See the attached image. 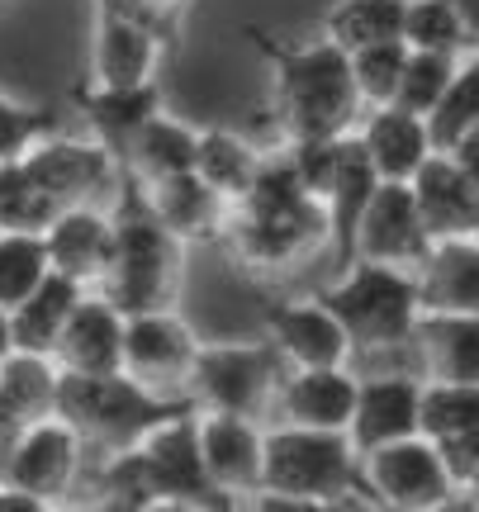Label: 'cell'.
I'll return each instance as SVG.
<instances>
[{"label":"cell","instance_id":"cell-1","mask_svg":"<svg viewBox=\"0 0 479 512\" xmlns=\"http://www.w3.org/2000/svg\"><path fill=\"white\" fill-rule=\"evenodd\" d=\"M257 53L271 67L266 119L276 124L280 143L299 138H347L361 124V95L351 81V53L328 34L304 43H280L266 29H247Z\"/></svg>","mask_w":479,"mask_h":512},{"label":"cell","instance_id":"cell-2","mask_svg":"<svg viewBox=\"0 0 479 512\" xmlns=\"http://www.w3.org/2000/svg\"><path fill=\"white\" fill-rule=\"evenodd\" d=\"M114 256L105 285L124 313H143V309H176L185 285V247L157 214H152L143 181L124 171L119 181V200H114Z\"/></svg>","mask_w":479,"mask_h":512},{"label":"cell","instance_id":"cell-3","mask_svg":"<svg viewBox=\"0 0 479 512\" xmlns=\"http://www.w3.org/2000/svg\"><path fill=\"white\" fill-rule=\"evenodd\" d=\"M185 408H195L185 394H162L152 384L133 380L129 370H110V375L62 370V384H57V413L81 432L86 451L95 456L133 451L148 432H157L166 418H176Z\"/></svg>","mask_w":479,"mask_h":512},{"label":"cell","instance_id":"cell-4","mask_svg":"<svg viewBox=\"0 0 479 512\" xmlns=\"http://www.w3.org/2000/svg\"><path fill=\"white\" fill-rule=\"evenodd\" d=\"M261 489L271 494L304 498L314 512L323 508H375L361 479V451L351 446L347 432L328 427H299V422H276L266 427V479Z\"/></svg>","mask_w":479,"mask_h":512},{"label":"cell","instance_id":"cell-5","mask_svg":"<svg viewBox=\"0 0 479 512\" xmlns=\"http://www.w3.org/2000/svg\"><path fill=\"white\" fill-rule=\"evenodd\" d=\"M318 294L342 318L356 356L413 347V332L423 323V290H418V271H408V266H385V261L356 256Z\"/></svg>","mask_w":479,"mask_h":512},{"label":"cell","instance_id":"cell-6","mask_svg":"<svg viewBox=\"0 0 479 512\" xmlns=\"http://www.w3.org/2000/svg\"><path fill=\"white\" fill-rule=\"evenodd\" d=\"M219 247L247 275L280 280V275L309 266L328 247V209H323V200H304V204H290V209L233 204Z\"/></svg>","mask_w":479,"mask_h":512},{"label":"cell","instance_id":"cell-7","mask_svg":"<svg viewBox=\"0 0 479 512\" xmlns=\"http://www.w3.org/2000/svg\"><path fill=\"white\" fill-rule=\"evenodd\" d=\"M280 375H285V361L266 337L261 342H204L185 394L200 413L266 418L276 408Z\"/></svg>","mask_w":479,"mask_h":512},{"label":"cell","instance_id":"cell-8","mask_svg":"<svg viewBox=\"0 0 479 512\" xmlns=\"http://www.w3.org/2000/svg\"><path fill=\"white\" fill-rule=\"evenodd\" d=\"M361 479H366V494L375 498V508L437 512L461 503V484L451 475L442 441H432L427 432L366 451L361 456Z\"/></svg>","mask_w":479,"mask_h":512},{"label":"cell","instance_id":"cell-9","mask_svg":"<svg viewBox=\"0 0 479 512\" xmlns=\"http://www.w3.org/2000/svg\"><path fill=\"white\" fill-rule=\"evenodd\" d=\"M138 456H143L157 508H238L204 470L200 408H185L176 418H166L157 432L138 441Z\"/></svg>","mask_w":479,"mask_h":512},{"label":"cell","instance_id":"cell-10","mask_svg":"<svg viewBox=\"0 0 479 512\" xmlns=\"http://www.w3.org/2000/svg\"><path fill=\"white\" fill-rule=\"evenodd\" d=\"M0 456H5L0 460V479L5 484H19V489L57 503L76 484V475H81L86 441H81V432L62 413H48V418L19 427L15 437L5 441Z\"/></svg>","mask_w":479,"mask_h":512},{"label":"cell","instance_id":"cell-11","mask_svg":"<svg viewBox=\"0 0 479 512\" xmlns=\"http://www.w3.org/2000/svg\"><path fill=\"white\" fill-rule=\"evenodd\" d=\"M166 34L148 19L124 10L119 0H95V38H91V86H143L162 81Z\"/></svg>","mask_w":479,"mask_h":512},{"label":"cell","instance_id":"cell-12","mask_svg":"<svg viewBox=\"0 0 479 512\" xmlns=\"http://www.w3.org/2000/svg\"><path fill=\"white\" fill-rule=\"evenodd\" d=\"M200 347L204 342L181 318V309H143L124 323V370L162 394H185Z\"/></svg>","mask_w":479,"mask_h":512},{"label":"cell","instance_id":"cell-13","mask_svg":"<svg viewBox=\"0 0 479 512\" xmlns=\"http://www.w3.org/2000/svg\"><path fill=\"white\" fill-rule=\"evenodd\" d=\"M261 332L266 342L280 351L285 370H309V366H351V347L342 318L328 309L323 294H304V299H276L261 313Z\"/></svg>","mask_w":479,"mask_h":512},{"label":"cell","instance_id":"cell-14","mask_svg":"<svg viewBox=\"0 0 479 512\" xmlns=\"http://www.w3.org/2000/svg\"><path fill=\"white\" fill-rule=\"evenodd\" d=\"M19 162L29 166L48 195H53L57 209L67 204H91L95 190H110V185L124 181V166L100 138H72V133H48L43 143H34Z\"/></svg>","mask_w":479,"mask_h":512},{"label":"cell","instance_id":"cell-15","mask_svg":"<svg viewBox=\"0 0 479 512\" xmlns=\"http://www.w3.org/2000/svg\"><path fill=\"white\" fill-rule=\"evenodd\" d=\"M427 252H432V233H427L423 209L413 200V185L380 181L366 219L356 228V256L361 261H385V266L418 271L427 261Z\"/></svg>","mask_w":479,"mask_h":512},{"label":"cell","instance_id":"cell-16","mask_svg":"<svg viewBox=\"0 0 479 512\" xmlns=\"http://www.w3.org/2000/svg\"><path fill=\"white\" fill-rule=\"evenodd\" d=\"M200 451L209 479L238 508L261 489V479H266V427H261V418L200 413Z\"/></svg>","mask_w":479,"mask_h":512},{"label":"cell","instance_id":"cell-17","mask_svg":"<svg viewBox=\"0 0 479 512\" xmlns=\"http://www.w3.org/2000/svg\"><path fill=\"white\" fill-rule=\"evenodd\" d=\"M423 375H361V394H356V413H351L347 437L351 446L366 456L375 446L404 441L423 432Z\"/></svg>","mask_w":479,"mask_h":512},{"label":"cell","instance_id":"cell-18","mask_svg":"<svg viewBox=\"0 0 479 512\" xmlns=\"http://www.w3.org/2000/svg\"><path fill=\"white\" fill-rule=\"evenodd\" d=\"M124 323L129 313L114 304L105 290H86L76 299L67 328L57 337L53 361L76 375H110L124 370Z\"/></svg>","mask_w":479,"mask_h":512},{"label":"cell","instance_id":"cell-19","mask_svg":"<svg viewBox=\"0 0 479 512\" xmlns=\"http://www.w3.org/2000/svg\"><path fill=\"white\" fill-rule=\"evenodd\" d=\"M356 394H361V375H351V366L285 370L276 389V413L280 422L347 432L351 413H356Z\"/></svg>","mask_w":479,"mask_h":512},{"label":"cell","instance_id":"cell-20","mask_svg":"<svg viewBox=\"0 0 479 512\" xmlns=\"http://www.w3.org/2000/svg\"><path fill=\"white\" fill-rule=\"evenodd\" d=\"M43 242H48V256H53V271L100 290L114 256V214L95 209V204H67L43 228Z\"/></svg>","mask_w":479,"mask_h":512},{"label":"cell","instance_id":"cell-21","mask_svg":"<svg viewBox=\"0 0 479 512\" xmlns=\"http://www.w3.org/2000/svg\"><path fill=\"white\" fill-rule=\"evenodd\" d=\"M152 214L185 242V247H204L219 242L233 214V200L219 195L214 185L204 181L200 171H181V176H162V181H143Z\"/></svg>","mask_w":479,"mask_h":512},{"label":"cell","instance_id":"cell-22","mask_svg":"<svg viewBox=\"0 0 479 512\" xmlns=\"http://www.w3.org/2000/svg\"><path fill=\"white\" fill-rule=\"evenodd\" d=\"M72 105L91 124L95 138L110 147L119 166H124L138 128L148 124L157 110H166V91L162 81H143V86H91V81H81L72 91Z\"/></svg>","mask_w":479,"mask_h":512},{"label":"cell","instance_id":"cell-23","mask_svg":"<svg viewBox=\"0 0 479 512\" xmlns=\"http://www.w3.org/2000/svg\"><path fill=\"white\" fill-rule=\"evenodd\" d=\"M356 138L366 147L370 166L380 171V181H413L427 166V157L437 152L427 114H413L404 105H380L366 110L356 124Z\"/></svg>","mask_w":479,"mask_h":512},{"label":"cell","instance_id":"cell-24","mask_svg":"<svg viewBox=\"0 0 479 512\" xmlns=\"http://www.w3.org/2000/svg\"><path fill=\"white\" fill-rule=\"evenodd\" d=\"M408 185H413V200L423 209V223H427V233H432V242L479 233V185L451 152L437 147Z\"/></svg>","mask_w":479,"mask_h":512},{"label":"cell","instance_id":"cell-25","mask_svg":"<svg viewBox=\"0 0 479 512\" xmlns=\"http://www.w3.org/2000/svg\"><path fill=\"white\" fill-rule=\"evenodd\" d=\"M375 190H380V171L370 166L366 147H361L356 128H351L347 138H342L337 176H332V190H328V200H323V209H328V252L337 271L356 261V228L366 219Z\"/></svg>","mask_w":479,"mask_h":512},{"label":"cell","instance_id":"cell-26","mask_svg":"<svg viewBox=\"0 0 479 512\" xmlns=\"http://www.w3.org/2000/svg\"><path fill=\"white\" fill-rule=\"evenodd\" d=\"M57 384H62V366L48 351L15 347L10 356H0V441L57 413Z\"/></svg>","mask_w":479,"mask_h":512},{"label":"cell","instance_id":"cell-27","mask_svg":"<svg viewBox=\"0 0 479 512\" xmlns=\"http://www.w3.org/2000/svg\"><path fill=\"white\" fill-rule=\"evenodd\" d=\"M418 347V375L423 380L479 384V313L423 309V323L413 332Z\"/></svg>","mask_w":479,"mask_h":512},{"label":"cell","instance_id":"cell-28","mask_svg":"<svg viewBox=\"0 0 479 512\" xmlns=\"http://www.w3.org/2000/svg\"><path fill=\"white\" fill-rule=\"evenodd\" d=\"M418 290L423 309H451V313H479V238H437L427 261L418 266Z\"/></svg>","mask_w":479,"mask_h":512},{"label":"cell","instance_id":"cell-29","mask_svg":"<svg viewBox=\"0 0 479 512\" xmlns=\"http://www.w3.org/2000/svg\"><path fill=\"white\" fill-rule=\"evenodd\" d=\"M195 157H200V128L176 119L171 110H157L148 124L138 128L124 171L138 176V181H162V176L195 171Z\"/></svg>","mask_w":479,"mask_h":512},{"label":"cell","instance_id":"cell-30","mask_svg":"<svg viewBox=\"0 0 479 512\" xmlns=\"http://www.w3.org/2000/svg\"><path fill=\"white\" fill-rule=\"evenodd\" d=\"M86 290H91V285H81V280H72V275H62V271L48 275L19 309H10V318H15V347L48 351V356H53L57 337H62V328H67V318H72V309H76V299Z\"/></svg>","mask_w":479,"mask_h":512},{"label":"cell","instance_id":"cell-31","mask_svg":"<svg viewBox=\"0 0 479 512\" xmlns=\"http://www.w3.org/2000/svg\"><path fill=\"white\" fill-rule=\"evenodd\" d=\"M261 162H266V152H257L242 133H233V128H200V157H195V171H200L219 195L242 200V195L252 190V181H257Z\"/></svg>","mask_w":479,"mask_h":512},{"label":"cell","instance_id":"cell-32","mask_svg":"<svg viewBox=\"0 0 479 512\" xmlns=\"http://www.w3.org/2000/svg\"><path fill=\"white\" fill-rule=\"evenodd\" d=\"M404 10L408 0H332V10L323 15V34L337 48H370V43H389L404 38Z\"/></svg>","mask_w":479,"mask_h":512},{"label":"cell","instance_id":"cell-33","mask_svg":"<svg viewBox=\"0 0 479 512\" xmlns=\"http://www.w3.org/2000/svg\"><path fill=\"white\" fill-rule=\"evenodd\" d=\"M53 275L48 242L34 228H0V304L19 309Z\"/></svg>","mask_w":479,"mask_h":512},{"label":"cell","instance_id":"cell-34","mask_svg":"<svg viewBox=\"0 0 479 512\" xmlns=\"http://www.w3.org/2000/svg\"><path fill=\"white\" fill-rule=\"evenodd\" d=\"M427 128H432V143L442 147V152L461 143L470 128H479V48L461 57L451 86H446L442 100L427 114Z\"/></svg>","mask_w":479,"mask_h":512},{"label":"cell","instance_id":"cell-35","mask_svg":"<svg viewBox=\"0 0 479 512\" xmlns=\"http://www.w3.org/2000/svg\"><path fill=\"white\" fill-rule=\"evenodd\" d=\"M408 67V43L404 38H389V43H370L351 53V81L361 95V110H380L399 100V81Z\"/></svg>","mask_w":479,"mask_h":512},{"label":"cell","instance_id":"cell-36","mask_svg":"<svg viewBox=\"0 0 479 512\" xmlns=\"http://www.w3.org/2000/svg\"><path fill=\"white\" fill-rule=\"evenodd\" d=\"M423 432L432 441L470 437L479 432V384L427 380L423 389Z\"/></svg>","mask_w":479,"mask_h":512},{"label":"cell","instance_id":"cell-37","mask_svg":"<svg viewBox=\"0 0 479 512\" xmlns=\"http://www.w3.org/2000/svg\"><path fill=\"white\" fill-rule=\"evenodd\" d=\"M404 43L408 48H432V53H475L456 0H408L404 10Z\"/></svg>","mask_w":479,"mask_h":512},{"label":"cell","instance_id":"cell-38","mask_svg":"<svg viewBox=\"0 0 479 512\" xmlns=\"http://www.w3.org/2000/svg\"><path fill=\"white\" fill-rule=\"evenodd\" d=\"M57 204L43 185L29 176L24 162H0V228H34L43 233L53 223Z\"/></svg>","mask_w":479,"mask_h":512},{"label":"cell","instance_id":"cell-39","mask_svg":"<svg viewBox=\"0 0 479 512\" xmlns=\"http://www.w3.org/2000/svg\"><path fill=\"white\" fill-rule=\"evenodd\" d=\"M465 57V53H461ZM456 53H432V48H408V67H404V81H399V100L413 114H432V105L442 100V91L451 86V76L461 67Z\"/></svg>","mask_w":479,"mask_h":512},{"label":"cell","instance_id":"cell-40","mask_svg":"<svg viewBox=\"0 0 479 512\" xmlns=\"http://www.w3.org/2000/svg\"><path fill=\"white\" fill-rule=\"evenodd\" d=\"M48 133H57V114L48 105H24L0 91V162H19Z\"/></svg>","mask_w":479,"mask_h":512},{"label":"cell","instance_id":"cell-41","mask_svg":"<svg viewBox=\"0 0 479 512\" xmlns=\"http://www.w3.org/2000/svg\"><path fill=\"white\" fill-rule=\"evenodd\" d=\"M119 5H124V10H133L138 19H148L152 29H162L166 43L176 38L185 10H190V0H119Z\"/></svg>","mask_w":479,"mask_h":512},{"label":"cell","instance_id":"cell-42","mask_svg":"<svg viewBox=\"0 0 479 512\" xmlns=\"http://www.w3.org/2000/svg\"><path fill=\"white\" fill-rule=\"evenodd\" d=\"M446 152H451V157H456V162H461L465 171L475 176V185H479V128H470V133H465L461 143H456V147H446Z\"/></svg>","mask_w":479,"mask_h":512},{"label":"cell","instance_id":"cell-43","mask_svg":"<svg viewBox=\"0 0 479 512\" xmlns=\"http://www.w3.org/2000/svg\"><path fill=\"white\" fill-rule=\"evenodd\" d=\"M456 10H461V19H465L470 48H479V0H456Z\"/></svg>","mask_w":479,"mask_h":512},{"label":"cell","instance_id":"cell-44","mask_svg":"<svg viewBox=\"0 0 479 512\" xmlns=\"http://www.w3.org/2000/svg\"><path fill=\"white\" fill-rule=\"evenodd\" d=\"M10 351H15V318L0 304V356H10Z\"/></svg>","mask_w":479,"mask_h":512},{"label":"cell","instance_id":"cell-45","mask_svg":"<svg viewBox=\"0 0 479 512\" xmlns=\"http://www.w3.org/2000/svg\"><path fill=\"white\" fill-rule=\"evenodd\" d=\"M461 498L470 503V508H479V470L470 479H465V489H461Z\"/></svg>","mask_w":479,"mask_h":512},{"label":"cell","instance_id":"cell-46","mask_svg":"<svg viewBox=\"0 0 479 512\" xmlns=\"http://www.w3.org/2000/svg\"><path fill=\"white\" fill-rule=\"evenodd\" d=\"M475 238H479V233H475Z\"/></svg>","mask_w":479,"mask_h":512}]
</instances>
